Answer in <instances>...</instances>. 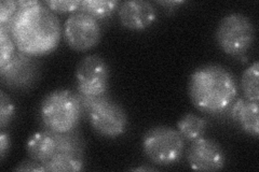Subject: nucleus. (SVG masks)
<instances>
[{
	"label": "nucleus",
	"mask_w": 259,
	"mask_h": 172,
	"mask_svg": "<svg viewBox=\"0 0 259 172\" xmlns=\"http://www.w3.org/2000/svg\"><path fill=\"white\" fill-rule=\"evenodd\" d=\"M160 5L162 6H178V5H183L184 2H159Z\"/></svg>",
	"instance_id": "nucleus-23"
},
{
	"label": "nucleus",
	"mask_w": 259,
	"mask_h": 172,
	"mask_svg": "<svg viewBox=\"0 0 259 172\" xmlns=\"http://www.w3.org/2000/svg\"><path fill=\"white\" fill-rule=\"evenodd\" d=\"M18 3L19 9L8 27L16 48L32 57L53 52L63 34L58 16L38 0Z\"/></svg>",
	"instance_id": "nucleus-1"
},
{
	"label": "nucleus",
	"mask_w": 259,
	"mask_h": 172,
	"mask_svg": "<svg viewBox=\"0 0 259 172\" xmlns=\"http://www.w3.org/2000/svg\"><path fill=\"white\" fill-rule=\"evenodd\" d=\"M3 84L14 91H26L36 84L39 78V65L32 56L16 52L4 67H0Z\"/></svg>",
	"instance_id": "nucleus-10"
},
{
	"label": "nucleus",
	"mask_w": 259,
	"mask_h": 172,
	"mask_svg": "<svg viewBox=\"0 0 259 172\" xmlns=\"http://www.w3.org/2000/svg\"><path fill=\"white\" fill-rule=\"evenodd\" d=\"M80 99L89 123L100 136L115 139L126 132L128 125L126 112L117 101L106 95L95 98L80 96Z\"/></svg>",
	"instance_id": "nucleus-5"
},
{
	"label": "nucleus",
	"mask_w": 259,
	"mask_h": 172,
	"mask_svg": "<svg viewBox=\"0 0 259 172\" xmlns=\"http://www.w3.org/2000/svg\"><path fill=\"white\" fill-rule=\"evenodd\" d=\"M65 42L77 52H85L99 44L102 29L99 21L84 12L70 14L62 29Z\"/></svg>",
	"instance_id": "nucleus-9"
},
{
	"label": "nucleus",
	"mask_w": 259,
	"mask_h": 172,
	"mask_svg": "<svg viewBox=\"0 0 259 172\" xmlns=\"http://www.w3.org/2000/svg\"><path fill=\"white\" fill-rule=\"evenodd\" d=\"M84 113L78 93L55 89L40 103L39 116L46 129L54 133H70L77 129Z\"/></svg>",
	"instance_id": "nucleus-3"
},
{
	"label": "nucleus",
	"mask_w": 259,
	"mask_h": 172,
	"mask_svg": "<svg viewBox=\"0 0 259 172\" xmlns=\"http://www.w3.org/2000/svg\"><path fill=\"white\" fill-rule=\"evenodd\" d=\"M15 116V105L4 91L0 92V128L5 129Z\"/></svg>",
	"instance_id": "nucleus-18"
},
{
	"label": "nucleus",
	"mask_w": 259,
	"mask_h": 172,
	"mask_svg": "<svg viewBox=\"0 0 259 172\" xmlns=\"http://www.w3.org/2000/svg\"><path fill=\"white\" fill-rule=\"evenodd\" d=\"M188 94L197 110L207 114H218L228 109L236 99L238 84L226 67L218 64H207L191 73Z\"/></svg>",
	"instance_id": "nucleus-2"
},
{
	"label": "nucleus",
	"mask_w": 259,
	"mask_h": 172,
	"mask_svg": "<svg viewBox=\"0 0 259 172\" xmlns=\"http://www.w3.org/2000/svg\"><path fill=\"white\" fill-rule=\"evenodd\" d=\"M142 149L146 157L155 165L171 166L182 158L185 140L177 129L156 126L143 136Z\"/></svg>",
	"instance_id": "nucleus-6"
},
{
	"label": "nucleus",
	"mask_w": 259,
	"mask_h": 172,
	"mask_svg": "<svg viewBox=\"0 0 259 172\" xmlns=\"http://www.w3.org/2000/svg\"><path fill=\"white\" fill-rule=\"evenodd\" d=\"M14 170H16V171H46L45 168L42 167V165H40L39 162L32 160L31 158L21 162L19 166H16L14 168Z\"/></svg>",
	"instance_id": "nucleus-21"
},
{
	"label": "nucleus",
	"mask_w": 259,
	"mask_h": 172,
	"mask_svg": "<svg viewBox=\"0 0 259 172\" xmlns=\"http://www.w3.org/2000/svg\"><path fill=\"white\" fill-rule=\"evenodd\" d=\"M255 26L247 15L230 13L220 21L215 38L222 51L230 56L246 53L255 41Z\"/></svg>",
	"instance_id": "nucleus-7"
},
{
	"label": "nucleus",
	"mask_w": 259,
	"mask_h": 172,
	"mask_svg": "<svg viewBox=\"0 0 259 172\" xmlns=\"http://www.w3.org/2000/svg\"><path fill=\"white\" fill-rule=\"evenodd\" d=\"M259 62H254L248 66L241 78V88L244 98L248 101L258 102L259 101Z\"/></svg>",
	"instance_id": "nucleus-16"
},
{
	"label": "nucleus",
	"mask_w": 259,
	"mask_h": 172,
	"mask_svg": "<svg viewBox=\"0 0 259 172\" xmlns=\"http://www.w3.org/2000/svg\"><path fill=\"white\" fill-rule=\"evenodd\" d=\"M16 45L10 35V31L6 27L0 26V67L10 62L16 53Z\"/></svg>",
	"instance_id": "nucleus-17"
},
{
	"label": "nucleus",
	"mask_w": 259,
	"mask_h": 172,
	"mask_svg": "<svg viewBox=\"0 0 259 172\" xmlns=\"http://www.w3.org/2000/svg\"><path fill=\"white\" fill-rule=\"evenodd\" d=\"M187 160L193 170L220 171L226 165V154L220 143L202 137L191 142L187 152Z\"/></svg>",
	"instance_id": "nucleus-11"
},
{
	"label": "nucleus",
	"mask_w": 259,
	"mask_h": 172,
	"mask_svg": "<svg viewBox=\"0 0 259 172\" xmlns=\"http://www.w3.org/2000/svg\"><path fill=\"white\" fill-rule=\"evenodd\" d=\"M10 143L9 134L5 129H2V133H0V158H2V160L5 159L7 152L9 151Z\"/></svg>",
	"instance_id": "nucleus-22"
},
{
	"label": "nucleus",
	"mask_w": 259,
	"mask_h": 172,
	"mask_svg": "<svg viewBox=\"0 0 259 172\" xmlns=\"http://www.w3.org/2000/svg\"><path fill=\"white\" fill-rule=\"evenodd\" d=\"M109 66L103 57L91 54L80 61L75 72L78 94L88 98L105 96L109 86Z\"/></svg>",
	"instance_id": "nucleus-8"
},
{
	"label": "nucleus",
	"mask_w": 259,
	"mask_h": 172,
	"mask_svg": "<svg viewBox=\"0 0 259 172\" xmlns=\"http://www.w3.org/2000/svg\"><path fill=\"white\" fill-rule=\"evenodd\" d=\"M132 170H134V171H148V170H155V169L150 168V167H139V168H134Z\"/></svg>",
	"instance_id": "nucleus-24"
},
{
	"label": "nucleus",
	"mask_w": 259,
	"mask_h": 172,
	"mask_svg": "<svg viewBox=\"0 0 259 172\" xmlns=\"http://www.w3.org/2000/svg\"><path fill=\"white\" fill-rule=\"evenodd\" d=\"M118 16L123 27L141 31L149 28L157 21L156 8L146 0H127L120 4Z\"/></svg>",
	"instance_id": "nucleus-12"
},
{
	"label": "nucleus",
	"mask_w": 259,
	"mask_h": 172,
	"mask_svg": "<svg viewBox=\"0 0 259 172\" xmlns=\"http://www.w3.org/2000/svg\"><path fill=\"white\" fill-rule=\"evenodd\" d=\"M44 4L52 12L59 13H75L80 10L81 2L79 0H48Z\"/></svg>",
	"instance_id": "nucleus-19"
},
{
	"label": "nucleus",
	"mask_w": 259,
	"mask_h": 172,
	"mask_svg": "<svg viewBox=\"0 0 259 172\" xmlns=\"http://www.w3.org/2000/svg\"><path fill=\"white\" fill-rule=\"evenodd\" d=\"M120 6L117 0H83L81 2L80 10L92 18L99 20L106 19L115 12Z\"/></svg>",
	"instance_id": "nucleus-15"
},
{
	"label": "nucleus",
	"mask_w": 259,
	"mask_h": 172,
	"mask_svg": "<svg viewBox=\"0 0 259 172\" xmlns=\"http://www.w3.org/2000/svg\"><path fill=\"white\" fill-rule=\"evenodd\" d=\"M258 111V102L248 101L245 98H239L232 102L230 114L243 132L257 138L259 134Z\"/></svg>",
	"instance_id": "nucleus-13"
},
{
	"label": "nucleus",
	"mask_w": 259,
	"mask_h": 172,
	"mask_svg": "<svg viewBox=\"0 0 259 172\" xmlns=\"http://www.w3.org/2000/svg\"><path fill=\"white\" fill-rule=\"evenodd\" d=\"M19 9V3L13 0H4L0 4V26L8 28Z\"/></svg>",
	"instance_id": "nucleus-20"
},
{
	"label": "nucleus",
	"mask_w": 259,
	"mask_h": 172,
	"mask_svg": "<svg viewBox=\"0 0 259 172\" xmlns=\"http://www.w3.org/2000/svg\"><path fill=\"white\" fill-rule=\"evenodd\" d=\"M26 147L29 158L39 162L44 167L49 160L59 155H75L84 157L85 144L77 130L60 134L45 129L31 135Z\"/></svg>",
	"instance_id": "nucleus-4"
},
{
	"label": "nucleus",
	"mask_w": 259,
	"mask_h": 172,
	"mask_svg": "<svg viewBox=\"0 0 259 172\" xmlns=\"http://www.w3.org/2000/svg\"><path fill=\"white\" fill-rule=\"evenodd\" d=\"M207 128V122L204 118L194 113H187L178 121L177 130L184 140L193 142L204 137Z\"/></svg>",
	"instance_id": "nucleus-14"
}]
</instances>
